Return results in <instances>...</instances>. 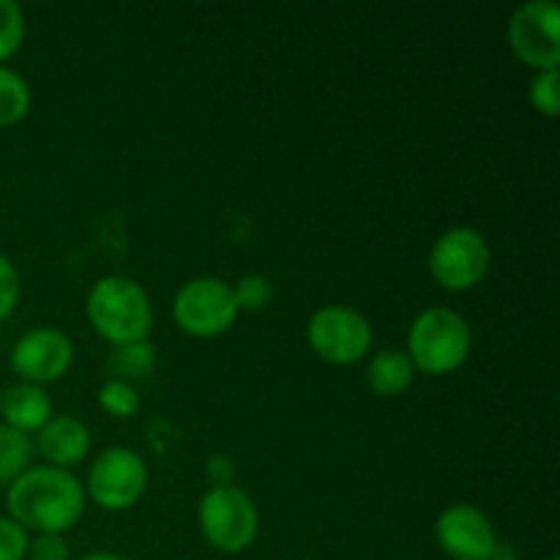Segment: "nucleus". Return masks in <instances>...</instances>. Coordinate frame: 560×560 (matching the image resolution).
I'll list each match as a JSON object with an SVG mask.
<instances>
[{
  "label": "nucleus",
  "mask_w": 560,
  "mask_h": 560,
  "mask_svg": "<svg viewBox=\"0 0 560 560\" xmlns=\"http://www.w3.org/2000/svg\"><path fill=\"white\" fill-rule=\"evenodd\" d=\"M85 487L71 470L31 465L5 487V509L27 534H69L85 514Z\"/></svg>",
  "instance_id": "1"
},
{
  "label": "nucleus",
  "mask_w": 560,
  "mask_h": 560,
  "mask_svg": "<svg viewBox=\"0 0 560 560\" xmlns=\"http://www.w3.org/2000/svg\"><path fill=\"white\" fill-rule=\"evenodd\" d=\"M85 315L93 331L113 348L145 342L153 331L151 295L137 279L120 273L93 282L85 299Z\"/></svg>",
  "instance_id": "2"
},
{
  "label": "nucleus",
  "mask_w": 560,
  "mask_h": 560,
  "mask_svg": "<svg viewBox=\"0 0 560 560\" xmlns=\"http://www.w3.org/2000/svg\"><path fill=\"white\" fill-rule=\"evenodd\" d=\"M470 350H474V328L452 306H430L410 323L405 353L416 372L446 377L468 361Z\"/></svg>",
  "instance_id": "3"
},
{
  "label": "nucleus",
  "mask_w": 560,
  "mask_h": 560,
  "mask_svg": "<svg viewBox=\"0 0 560 560\" xmlns=\"http://www.w3.org/2000/svg\"><path fill=\"white\" fill-rule=\"evenodd\" d=\"M197 525L208 545L224 556H241L260 534V512L241 487H208L197 506Z\"/></svg>",
  "instance_id": "4"
},
{
  "label": "nucleus",
  "mask_w": 560,
  "mask_h": 560,
  "mask_svg": "<svg viewBox=\"0 0 560 560\" xmlns=\"http://www.w3.org/2000/svg\"><path fill=\"white\" fill-rule=\"evenodd\" d=\"M306 342H310L312 353L326 364L350 366L370 355L375 331L364 312H359L355 306L328 304L312 312L310 323H306Z\"/></svg>",
  "instance_id": "5"
},
{
  "label": "nucleus",
  "mask_w": 560,
  "mask_h": 560,
  "mask_svg": "<svg viewBox=\"0 0 560 560\" xmlns=\"http://www.w3.org/2000/svg\"><path fill=\"white\" fill-rule=\"evenodd\" d=\"M233 288L219 277H197L180 284L173 299V320L195 339H217L238 320Z\"/></svg>",
  "instance_id": "6"
},
{
  "label": "nucleus",
  "mask_w": 560,
  "mask_h": 560,
  "mask_svg": "<svg viewBox=\"0 0 560 560\" xmlns=\"http://www.w3.org/2000/svg\"><path fill=\"white\" fill-rule=\"evenodd\" d=\"M430 277L448 293H468L485 282L492 266V249L474 228H452L430 249Z\"/></svg>",
  "instance_id": "7"
},
{
  "label": "nucleus",
  "mask_w": 560,
  "mask_h": 560,
  "mask_svg": "<svg viewBox=\"0 0 560 560\" xmlns=\"http://www.w3.org/2000/svg\"><path fill=\"white\" fill-rule=\"evenodd\" d=\"M85 495L104 512H126L137 506L148 490V465L129 446H109L96 454L88 468Z\"/></svg>",
  "instance_id": "8"
},
{
  "label": "nucleus",
  "mask_w": 560,
  "mask_h": 560,
  "mask_svg": "<svg viewBox=\"0 0 560 560\" xmlns=\"http://www.w3.org/2000/svg\"><path fill=\"white\" fill-rule=\"evenodd\" d=\"M506 42L514 58L528 69L552 71L560 66V5L556 0H528L509 16Z\"/></svg>",
  "instance_id": "9"
},
{
  "label": "nucleus",
  "mask_w": 560,
  "mask_h": 560,
  "mask_svg": "<svg viewBox=\"0 0 560 560\" xmlns=\"http://www.w3.org/2000/svg\"><path fill=\"white\" fill-rule=\"evenodd\" d=\"M9 364L20 383L47 386L60 381L74 364V345L60 328L38 326L22 334L9 353Z\"/></svg>",
  "instance_id": "10"
},
{
  "label": "nucleus",
  "mask_w": 560,
  "mask_h": 560,
  "mask_svg": "<svg viewBox=\"0 0 560 560\" xmlns=\"http://www.w3.org/2000/svg\"><path fill=\"white\" fill-rule=\"evenodd\" d=\"M435 541L452 560H490L498 547L492 520L474 503H452L435 520Z\"/></svg>",
  "instance_id": "11"
},
{
  "label": "nucleus",
  "mask_w": 560,
  "mask_h": 560,
  "mask_svg": "<svg viewBox=\"0 0 560 560\" xmlns=\"http://www.w3.org/2000/svg\"><path fill=\"white\" fill-rule=\"evenodd\" d=\"M44 465L71 470L91 454V430L74 416H52L33 441Z\"/></svg>",
  "instance_id": "12"
},
{
  "label": "nucleus",
  "mask_w": 560,
  "mask_h": 560,
  "mask_svg": "<svg viewBox=\"0 0 560 560\" xmlns=\"http://www.w3.org/2000/svg\"><path fill=\"white\" fill-rule=\"evenodd\" d=\"M55 416L52 397L47 388L33 383H16V386L0 392V424L11 427L25 435H36L44 424Z\"/></svg>",
  "instance_id": "13"
},
{
  "label": "nucleus",
  "mask_w": 560,
  "mask_h": 560,
  "mask_svg": "<svg viewBox=\"0 0 560 560\" xmlns=\"http://www.w3.org/2000/svg\"><path fill=\"white\" fill-rule=\"evenodd\" d=\"M416 381V370L410 364L408 353L397 348L377 350L370 361H366V386L377 397H399L408 392Z\"/></svg>",
  "instance_id": "14"
},
{
  "label": "nucleus",
  "mask_w": 560,
  "mask_h": 560,
  "mask_svg": "<svg viewBox=\"0 0 560 560\" xmlns=\"http://www.w3.org/2000/svg\"><path fill=\"white\" fill-rule=\"evenodd\" d=\"M107 370L113 381H124L135 386V381H145L156 370V348L151 345V339L135 345H120V348L109 353Z\"/></svg>",
  "instance_id": "15"
},
{
  "label": "nucleus",
  "mask_w": 560,
  "mask_h": 560,
  "mask_svg": "<svg viewBox=\"0 0 560 560\" xmlns=\"http://www.w3.org/2000/svg\"><path fill=\"white\" fill-rule=\"evenodd\" d=\"M33 438L0 424V487H9L33 465Z\"/></svg>",
  "instance_id": "16"
},
{
  "label": "nucleus",
  "mask_w": 560,
  "mask_h": 560,
  "mask_svg": "<svg viewBox=\"0 0 560 560\" xmlns=\"http://www.w3.org/2000/svg\"><path fill=\"white\" fill-rule=\"evenodd\" d=\"M33 91L20 71L0 66V126H16L27 118Z\"/></svg>",
  "instance_id": "17"
},
{
  "label": "nucleus",
  "mask_w": 560,
  "mask_h": 560,
  "mask_svg": "<svg viewBox=\"0 0 560 560\" xmlns=\"http://www.w3.org/2000/svg\"><path fill=\"white\" fill-rule=\"evenodd\" d=\"M98 405H102L104 413H109L113 419H131V416L140 413V392H137L131 383L124 381H104L98 388Z\"/></svg>",
  "instance_id": "18"
},
{
  "label": "nucleus",
  "mask_w": 560,
  "mask_h": 560,
  "mask_svg": "<svg viewBox=\"0 0 560 560\" xmlns=\"http://www.w3.org/2000/svg\"><path fill=\"white\" fill-rule=\"evenodd\" d=\"M25 44V11L14 0H0V66Z\"/></svg>",
  "instance_id": "19"
},
{
  "label": "nucleus",
  "mask_w": 560,
  "mask_h": 560,
  "mask_svg": "<svg viewBox=\"0 0 560 560\" xmlns=\"http://www.w3.org/2000/svg\"><path fill=\"white\" fill-rule=\"evenodd\" d=\"M230 288H233V299L238 312H249V315L266 310L273 299V282L268 277H262V273H244Z\"/></svg>",
  "instance_id": "20"
},
{
  "label": "nucleus",
  "mask_w": 560,
  "mask_h": 560,
  "mask_svg": "<svg viewBox=\"0 0 560 560\" xmlns=\"http://www.w3.org/2000/svg\"><path fill=\"white\" fill-rule=\"evenodd\" d=\"M560 74L558 69L552 71H536L528 82V102L545 118H558L560 113Z\"/></svg>",
  "instance_id": "21"
},
{
  "label": "nucleus",
  "mask_w": 560,
  "mask_h": 560,
  "mask_svg": "<svg viewBox=\"0 0 560 560\" xmlns=\"http://www.w3.org/2000/svg\"><path fill=\"white\" fill-rule=\"evenodd\" d=\"M20 295H22L20 271H16L14 260L0 252V323L9 320V317L14 315L16 306H20Z\"/></svg>",
  "instance_id": "22"
},
{
  "label": "nucleus",
  "mask_w": 560,
  "mask_h": 560,
  "mask_svg": "<svg viewBox=\"0 0 560 560\" xmlns=\"http://www.w3.org/2000/svg\"><path fill=\"white\" fill-rule=\"evenodd\" d=\"M31 547V534L5 514L0 517V560H25Z\"/></svg>",
  "instance_id": "23"
},
{
  "label": "nucleus",
  "mask_w": 560,
  "mask_h": 560,
  "mask_svg": "<svg viewBox=\"0 0 560 560\" xmlns=\"http://www.w3.org/2000/svg\"><path fill=\"white\" fill-rule=\"evenodd\" d=\"M25 560H71L69 541L58 534H38L36 539H31Z\"/></svg>",
  "instance_id": "24"
},
{
  "label": "nucleus",
  "mask_w": 560,
  "mask_h": 560,
  "mask_svg": "<svg viewBox=\"0 0 560 560\" xmlns=\"http://www.w3.org/2000/svg\"><path fill=\"white\" fill-rule=\"evenodd\" d=\"M206 474H208V481H211V487H228V485H233L235 468L228 457H222V454H213V457H208V463H206Z\"/></svg>",
  "instance_id": "25"
},
{
  "label": "nucleus",
  "mask_w": 560,
  "mask_h": 560,
  "mask_svg": "<svg viewBox=\"0 0 560 560\" xmlns=\"http://www.w3.org/2000/svg\"><path fill=\"white\" fill-rule=\"evenodd\" d=\"M490 560H520V556L509 545H501V541H498L495 552H492Z\"/></svg>",
  "instance_id": "26"
},
{
  "label": "nucleus",
  "mask_w": 560,
  "mask_h": 560,
  "mask_svg": "<svg viewBox=\"0 0 560 560\" xmlns=\"http://www.w3.org/2000/svg\"><path fill=\"white\" fill-rule=\"evenodd\" d=\"M80 560H131V558L118 556V552H88V556H82Z\"/></svg>",
  "instance_id": "27"
},
{
  "label": "nucleus",
  "mask_w": 560,
  "mask_h": 560,
  "mask_svg": "<svg viewBox=\"0 0 560 560\" xmlns=\"http://www.w3.org/2000/svg\"><path fill=\"white\" fill-rule=\"evenodd\" d=\"M550 560H558V558H550Z\"/></svg>",
  "instance_id": "28"
}]
</instances>
